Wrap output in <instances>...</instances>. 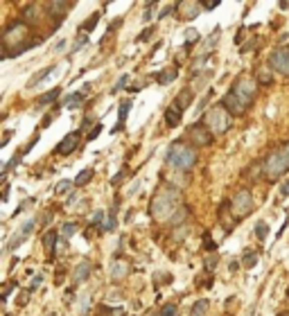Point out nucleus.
<instances>
[{
	"label": "nucleus",
	"instance_id": "34",
	"mask_svg": "<svg viewBox=\"0 0 289 316\" xmlns=\"http://www.w3.org/2000/svg\"><path fill=\"white\" fill-rule=\"evenodd\" d=\"M61 233L66 235V237H72V235L77 233V224L75 221H66V224L61 226Z\"/></svg>",
	"mask_w": 289,
	"mask_h": 316
},
{
	"label": "nucleus",
	"instance_id": "12",
	"mask_svg": "<svg viewBox=\"0 0 289 316\" xmlns=\"http://www.w3.org/2000/svg\"><path fill=\"white\" fill-rule=\"evenodd\" d=\"M199 12H201V3H199V0H183V3L176 5V14H179V18H183V21L197 18Z\"/></svg>",
	"mask_w": 289,
	"mask_h": 316
},
{
	"label": "nucleus",
	"instance_id": "33",
	"mask_svg": "<svg viewBox=\"0 0 289 316\" xmlns=\"http://www.w3.org/2000/svg\"><path fill=\"white\" fill-rule=\"evenodd\" d=\"M188 215H190V210L185 206H181L179 210H176V217H172V224H179V221H185L188 219Z\"/></svg>",
	"mask_w": 289,
	"mask_h": 316
},
{
	"label": "nucleus",
	"instance_id": "24",
	"mask_svg": "<svg viewBox=\"0 0 289 316\" xmlns=\"http://www.w3.org/2000/svg\"><path fill=\"white\" fill-rule=\"evenodd\" d=\"M59 95H61V88H59V86H54V88L50 90V93L41 95V97H39V104H41V106H43V104H50V102H54V99H57Z\"/></svg>",
	"mask_w": 289,
	"mask_h": 316
},
{
	"label": "nucleus",
	"instance_id": "6",
	"mask_svg": "<svg viewBox=\"0 0 289 316\" xmlns=\"http://www.w3.org/2000/svg\"><path fill=\"white\" fill-rule=\"evenodd\" d=\"M230 206H233V210L239 215V219H244V217L251 215V210L255 208V201H253V194L248 192V190H237V192L233 194V199H230Z\"/></svg>",
	"mask_w": 289,
	"mask_h": 316
},
{
	"label": "nucleus",
	"instance_id": "56",
	"mask_svg": "<svg viewBox=\"0 0 289 316\" xmlns=\"http://www.w3.org/2000/svg\"><path fill=\"white\" fill-rule=\"evenodd\" d=\"M48 316H57V314H48Z\"/></svg>",
	"mask_w": 289,
	"mask_h": 316
},
{
	"label": "nucleus",
	"instance_id": "49",
	"mask_svg": "<svg viewBox=\"0 0 289 316\" xmlns=\"http://www.w3.org/2000/svg\"><path fill=\"white\" fill-rule=\"evenodd\" d=\"M280 194H282V197H289V179L282 183V188H280Z\"/></svg>",
	"mask_w": 289,
	"mask_h": 316
},
{
	"label": "nucleus",
	"instance_id": "37",
	"mask_svg": "<svg viewBox=\"0 0 289 316\" xmlns=\"http://www.w3.org/2000/svg\"><path fill=\"white\" fill-rule=\"evenodd\" d=\"M88 307H90V296H88V293H84V296H81V300H79V311H81V314H86V311H88Z\"/></svg>",
	"mask_w": 289,
	"mask_h": 316
},
{
	"label": "nucleus",
	"instance_id": "23",
	"mask_svg": "<svg viewBox=\"0 0 289 316\" xmlns=\"http://www.w3.org/2000/svg\"><path fill=\"white\" fill-rule=\"evenodd\" d=\"M52 70H57V68H54V66H50V68H43V70H41V72H36V75H32V79L27 81V88H32V86H36V84H39V81H43L45 77H48Z\"/></svg>",
	"mask_w": 289,
	"mask_h": 316
},
{
	"label": "nucleus",
	"instance_id": "47",
	"mask_svg": "<svg viewBox=\"0 0 289 316\" xmlns=\"http://www.w3.org/2000/svg\"><path fill=\"white\" fill-rule=\"evenodd\" d=\"M152 34H154V27H149V30H144L142 34L138 36V41H149V36H152Z\"/></svg>",
	"mask_w": 289,
	"mask_h": 316
},
{
	"label": "nucleus",
	"instance_id": "41",
	"mask_svg": "<svg viewBox=\"0 0 289 316\" xmlns=\"http://www.w3.org/2000/svg\"><path fill=\"white\" fill-rule=\"evenodd\" d=\"M124 174H126V170H120V172H117V174L111 179V185H115V188H117V185L122 183V179H124Z\"/></svg>",
	"mask_w": 289,
	"mask_h": 316
},
{
	"label": "nucleus",
	"instance_id": "4",
	"mask_svg": "<svg viewBox=\"0 0 289 316\" xmlns=\"http://www.w3.org/2000/svg\"><path fill=\"white\" fill-rule=\"evenodd\" d=\"M230 117H233V115H230V113L219 104V106H212L210 111L203 115V124L212 131V135H215V133L221 135V133H226V131L230 129V124H233Z\"/></svg>",
	"mask_w": 289,
	"mask_h": 316
},
{
	"label": "nucleus",
	"instance_id": "57",
	"mask_svg": "<svg viewBox=\"0 0 289 316\" xmlns=\"http://www.w3.org/2000/svg\"><path fill=\"white\" fill-rule=\"evenodd\" d=\"M280 316H289V314H280Z\"/></svg>",
	"mask_w": 289,
	"mask_h": 316
},
{
	"label": "nucleus",
	"instance_id": "10",
	"mask_svg": "<svg viewBox=\"0 0 289 316\" xmlns=\"http://www.w3.org/2000/svg\"><path fill=\"white\" fill-rule=\"evenodd\" d=\"M221 106L235 117H242L244 113H246V104H244L239 97H235L233 93H226L224 97H221Z\"/></svg>",
	"mask_w": 289,
	"mask_h": 316
},
{
	"label": "nucleus",
	"instance_id": "11",
	"mask_svg": "<svg viewBox=\"0 0 289 316\" xmlns=\"http://www.w3.org/2000/svg\"><path fill=\"white\" fill-rule=\"evenodd\" d=\"M79 142H81V131H72V133H68L66 138L57 144V153L59 156H70V153L79 147Z\"/></svg>",
	"mask_w": 289,
	"mask_h": 316
},
{
	"label": "nucleus",
	"instance_id": "13",
	"mask_svg": "<svg viewBox=\"0 0 289 316\" xmlns=\"http://www.w3.org/2000/svg\"><path fill=\"white\" fill-rule=\"evenodd\" d=\"M32 230H34V221H25V224L21 226V230L16 233V237H14L12 242H9V251H14L16 246H21V244L25 242L27 237H30V233H32Z\"/></svg>",
	"mask_w": 289,
	"mask_h": 316
},
{
	"label": "nucleus",
	"instance_id": "44",
	"mask_svg": "<svg viewBox=\"0 0 289 316\" xmlns=\"http://www.w3.org/2000/svg\"><path fill=\"white\" fill-rule=\"evenodd\" d=\"M12 287H14L12 282H5V284H3V300H7V296H9V291H12Z\"/></svg>",
	"mask_w": 289,
	"mask_h": 316
},
{
	"label": "nucleus",
	"instance_id": "48",
	"mask_svg": "<svg viewBox=\"0 0 289 316\" xmlns=\"http://www.w3.org/2000/svg\"><path fill=\"white\" fill-rule=\"evenodd\" d=\"M217 5H219L217 0H208V3H201V7H203V9H215Z\"/></svg>",
	"mask_w": 289,
	"mask_h": 316
},
{
	"label": "nucleus",
	"instance_id": "35",
	"mask_svg": "<svg viewBox=\"0 0 289 316\" xmlns=\"http://www.w3.org/2000/svg\"><path fill=\"white\" fill-rule=\"evenodd\" d=\"M194 41H199V32H197V30H192V27H190V30L185 32V45H188V48H190V45H192Z\"/></svg>",
	"mask_w": 289,
	"mask_h": 316
},
{
	"label": "nucleus",
	"instance_id": "42",
	"mask_svg": "<svg viewBox=\"0 0 289 316\" xmlns=\"http://www.w3.org/2000/svg\"><path fill=\"white\" fill-rule=\"evenodd\" d=\"M154 9H156V3H149L147 5V9H144V23H147V21H152V14H154Z\"/></svg>",
	"mask_w": 289,
	"mask_h": 316
},
{
	"label": "nucleus",
	"instance_id": "38",
	"mask_svg": "<svg viewBox=\"0 0 289 316\" xmlns=\"http://www.w3.org/2000/svg\"><path fill=\"white\" fill-rule=\"evenodd\" d=\"M126 81H129V75H122L120 79H117V84L113 86V90H111V93H120V90L126 86Z\"/></svg>",
	"mask_w": 289,
	"mask_h": 316
},
{
	"label": "nucleus",
	"instance_id": "58",
	"mask_svg": "<svg viewBox=\"0 0 289 316\" xmlns=\"http://www.w3.org/2000/svg\"><path fill=\"white\" fill-rule=\"evenodd\" d=\"M7 316H12V314H7Z\"/></svg>",
	"mask_w": 289,
	"mask_h": 316
},
{
	"label": "nucleus",
	"instance_id": "1",
	"mask_svg": "<svg viewBox=\"0 0 289 316\" xmlns=\"http://www.w3.org/2000/svg\"><path fill=\"white\" fill-rule=\"evenodd\" d=\"M179 208H181V190L165 183L154 194L152 206H149V215L156 221H172V215H176Z\"/></svg>",
	"mask_w": 289,
	"mask_h": 316
},
{
	"label": "nucleus",
	"instance_id": "27",
	"mask_svg": "<svg viewBox=\"0 0 289 316\" xmlns=\"http://www.w3.org/2000/svg\"><path fill=\"white\" fill-rule=\"evenodd\" d=\"M97 23H99V14H93L90 18H86V21L81 23V27H79V30H81V34H84V32H93Z\"/></svg>",
	"mask_w": 289,
	"mask_h": 316
},
{
	"label": "nucleus",
	"instance_id": "54",
	"mask_svg": "<svg viewBox=\"0 0 289 316\" xmlns=\"http://www.w3.org/2000/svg\"><path fill=\"white\" fill-rule=\"evenodd\" d=\"M75 201H77V194H70V199H68V206H72Z\"/></svg>",
	"mask_w": 289,
	"mask_h": 316
},
{
	"label": "nucleus",
	"instance_id": "45",
	"mask_svg": "<svg viewBox=\"0 0 289 316\" xmlns=\"http://www.w3.org/2000/svg\"><path fill=\"white\" fill-rule=\"evenodd\" d=\"M102 219H104V212H102V210H95V212H93V224L97 226Z\"/></svg>",
	"mask_w": 289,
	"mask_h": 316
},
{
	"label": "nucleus",
	"instance_id": "46",
	"mask_svg": "<svg viewBox=\"0 0 289 316\" xmlns=\"http://www.w3.org/2000/svg\"><path fill=\"white\" fill-rule=\"evenodd\" d=\"M99 131H102V124H95V129L88 133V140H95V138H97V135H99Z\"/></svg>",
	"mask_w": 289,
	"mask_h": 316
},
{
	"label": "nucleus",
	"instance_id": "20",
	"mask_svg": "<svg viewBox=\"0 0 289 316\" xmlns=\"http://www.w3.org/2000/svg\"><path fill=\"white\" fill-rule=\"evenodd\" d=\"M176 75H179V72H176L174 68H165V70H161V72L156 75V81H158V84H163V86H165V84H172V81L176 79Z\"/></svg>",
	"mask_w": 289,
	"mask_h": 316
},
{
	"label": "nucleus",
	"instance_id": "30",
	"mask_svg": "<svg viewBox=\"0 0 289 316\" xmlns=\"http://www.w3.org/2000/svg\"><path fill=\"white\" fill-rule=\"evenodd\" d=\"M115 206H117V203H115ZM115 206H113V210H108L106 221H104L102 230H115Z\"/></svg>",
	"mask_w": 289,
	"mask_h": 316
},
{
	"label": "nucleus",
	"instance_id": "18",
	"mask_svg": "<svg viewBox=\"0 0 289 316\" xmlns=\"http://www.w3.org/2000/svg\"><path fill=\"white\" fill-rule=\"evenodd\" d=\"M131 106H133V104H131L129 99H126V102H122V104H120V108H117V124H115V129H113V133H117V131H120L122 126H124V117L129 115Z\"/></svg>",
	"mask_w": 289,
	"mask_h": 316
},
{
	"label": "nucleus",
	"instance_id": "8",
	"mask_svg": "<svg viewBox=\"0 0 289 316\" xmlns=\"http://www.w3.org/2000/svg\"><path fill=\"white\" fill-rule=\"evenodd\" d=\"M188 135H190V140H192L194 144H203V147H206V144L212 142V131L208 129L203 122H197V124L190 126Z\"/></svg>",
	"mask_w": 289,
	"mask_h": 316
},
{
	"label": "nucleus",
	"instance_id": "28",
	"mask_svg": "<svg viewBox=\"0 0 289 316\" xmlns=\"http://www.w3.org/2000/svg\"><path fill=\"white\" fill-rule=\"evenodd\" d=\"M45 7H48L50 12H59V14H66L68 9H72V7H75V5H72V3H48V5H45Z\"/></svg>",
	"mask_w": 289,
	"mask_h": 316
},
{
	"label": "nucleus",
	"instance_id": "32",
	"mask_svg": "<svg viewBox=\"0 0 289 316\" xmlns=\"http://www.w3.org/2000/svg\"><path fill=\"white\" fill-rule=\"evenodd\" d=\"M266 233H269V226L264 221H257L255 224V237L257 239H266Z\"/></svg>",
	"mask_w": 289,
	"mask_h": 316
},
{
	"label": "nucleus",
	"instance_id": "5",
	"mask_svg": "<svg viewBox=\"0 0 289 316\" xmlns=\"http://www.w3.org/2000/svg\"><path fill=\"white\" fill-rule=\"evenodd\" d=\"M230 93H233L235 97H239L248 106V104H251V99L255 97V79H253L251 75H239L237 79H235Z\"/></svg>",
	"mask_w": 289,
	"mask_h": 316
},
{
	"label": "nucleus",
	"instance_id": "19",
	"mask_svg": "<svg viewBox=\"0 0 289 316\" xmlns=\"http://www.w3.org/2000/svg\"><path fill=\"white\" fill-rule=\"evenodd\" d=\"M84 99H86V93H72L70 97L63 99V106L66 108H79L81 104H84Z\"/></svg>",
	"mask_w": 289,
	"mask_h": 316
},
{
	"label": "nucleus",
	"instance_id": "15",
	"mask_svg": "<svg viewBox=\"0 0 289 316\" xmlns=\"http://www.w3.org/2000/svg\"><path fill=\"white\" fill-rule=\"evenodd\" d=\"M126 273H129V262L117 257V260L111 264V278L113 280H122V278H126Z\"/></svg>",
	"mask_w": 289,
	"mask_h": 316
},
{
	"label": "nucleus",
	"instance_id": "36",
	"mask_svg": "<svg viewBox=\"0 0 289 316\" xmlns=\"http://www.w3.org/2000/svg\"><path fill=\"white\" fill-rule=\"evenodd\" d=\"M255 262H257V253H246V255H244V266H246V269H253Z\"/></svg>",
	"mask_w": 289,
	"mask_h": 316
},
{
	"label": "nucleus",
	"instance_id": "29",
	"mask_svg": "<svg viewBox=\"0 0 289 316\" xmlns=\"http://www.w3.org/2000/svg\"><path fill=\"white\" fill-rule=\"evenodd\" d=\"M90 179H93V170H90V167H88V170H81L79 174L75 176V185H79V188H81V185H86Z\"/></svg>",
	"mask_w": 289,
	"mask_h": 316
},
{
	"label": "nucleus",
	"instance_id": "55",
	"mask_svg": "<svg viewBox=\"0 0 289 316\" xmlns=\"http://www.w3.org/2000/svg\"><path fill=\"white\" fill-rule=\"evenodd\" d=\"M239 269V262H230V271H237Z\"/></svg>",
	"mask_w": 289,
	"mask_h": 316
},
{
	"label": "nucleus",
	"instance_id": "2",
	"mask_svg": "<svg viewBox=\"0 0 289 316\" xmlns=\"http://www.w3.org/2000/svg\"><path fill=\"white\" fill-rule=\"evenodd\" d=\"M165 161H167V165L174 167V170L188 172V170H192V167L197 165L199 156H197V149H194V147H190V144L176 140V142L167 149V158H165Z\"/></svg>",
	"mask_w": 289,
	"mask_h": 316
},
{
	"label": "nucleus",
	"instance_id": "53",
	"mask_svg": "<svg viewBox=\"0 0 289 316\" xmlns=\"http://www.w3.org/2000/svg\"><path fill=\"white\" fill-rule=\"evenodd\" d=\"M9 199V185H5V190H3V201H7Z\"/></svg>",
	"mask_w": 289,
	"mask_h": 316
},
{
	"label": "nucleus",
	"instance_id": "43",
	"mask_svg": "<svg viewBox=\"0 0 289 316\" xmlns=\"http://www.w3.org/2000/svg\"><path fill=\"white\" fill-rule=\"evenodd\" d=\"M43 282V273H39L34 280H32V284H30V291H34V289H39V284Z\"/></svg>",
	"mask_w": 289,
	"mask_h": 316
},
{
	"label": "nucleus",
	"instance_id": "7",
	"mask_svg": "<svg viewBox=\"0 0 289 316\" xmlns=\"http://www.w3.org/2000/svg\"><path fill=\"white\" fill-rule=\"evenodd\" d=\"M27 39V25L23 21H16V23H12V25L5 30V34H3V41H5V45H14L12 50H18L21 45H18V41H25ZM9 50V52H12Z\"/></svg>",
	"mask_w": 289,
	"mask_h": 316
},
{
	"label": "nucleus",
	"instance_id": "51",
	"mask_svg": "<svg viewBox=\"0 0 289 316\" xmlns=\"http://www.w3.org/2000/svg\"><path fill=\"white\" fill-rule=\"evenodd\" d=\"M27 300H30V293H27V291H25V293H21V296H18V302H21V305H25Z\"/></svg>",
	"mask_w": 289,
	"mask_h": 316
},
{
	"label": "nucleus",
	"instance_id": "14",
	"mask_svg": "<svg viewBox=\"0 0 289 316\" xmlns=\"http://www.w3.org/2000/svg\"><path fill=\"white\" fill-rule=\"evenodd\" d=\"M190 104H192V90H190V88H183L179 95H176V99H174V102H172V106H174L176 111H181V113H183L185 108L190 106Z\"/></svg>",
	"mask_w": 289,
	"mask_h": 316
},
{
	"label": "nucleus",
	"instance_id": "26",
	"mask_svg": "<svg viewBox=\"0 0 289 316\" xmlns=\"http://www.w3.org/2000/svg\"><path fill=\"white\" fill-rule=\"evenodd\" d=\"M72 185H75V181H70V179H63V181H59V183L54 185V194H57V197H61V194H66L68 190L72 188Z\"/></svg>",
	"mask_w": 289,
	"mask_h": 316
},
{
	"label": "nucleus",
	"instance_id": "21",
	"mask_svg": "<svg viewBox=\"0 0 289 316\" xmlns=\"http://www.w3.org/2000/svg\"><path fill=\"white\" fill-rule=\"evenodd\" d=\"M36 5H27L25 9H23V23H25V25H34L36 21H39V16H36Z\"/></svg>",
	"mask_w": 289,
	"mask_h": 316
},
{
	"label": "nucleus",
	"instance_id": "50",
	"mask_svg": "<svg viewBox=\"0 0 289 316\" xmlns=\"http://www.w3.org/2000/svg\"><path fill=\"white\" fill-rule=\"evenodd\" d=\"M217 264V257H208L206 260V266H208V271H212V266Z\"/></svg>",
	"mask_w": 289,
	"mask_h": 316
},
{
	"label": "nucleus",
	"instance_id": "17",
	"mask_svg": "<svg viewBox=\"0 0 289 316\" xmlns=\"http://www.w3.org/2000/svg\"><path fill=\"white\" fill-rule=\"evenodd\" d=\"M163 117H165V124H167V126H179V124H181V117H183V113L176 111V108L170 104V106L165 108V115H163Z\"/></svg>",
	"mask_w": 289,
	"mask_h": 316
},
{
	"label": "nucleus",
	"instance_id": "39",
	"mask_svg": "<svg viewBox=\"0 0 289 316\" xmlns=\"http://www.w3.org/2000/svg\"><path fill=\"white\" fill-rule=\"evenodd\" d=\"M86 41H88V36H86V34H79L77 43L72 45V54H75V52H79V48H81V45H86Z\"/></svg>",
	"mask_w": 289,
	"mask_h": 316
},
{
	"label": "nucleus",
	"instance_id": "3",
	"mask_svg": "<svg viewBox=\"0 0 289 316\" xmlns=\"http://www.w3.org/2000/svg\"><path fill=\"white\" fill-rule=\"evenodd\" d=\"M287 170H289V140L266 156L264 176L266 179H278V176H282Z\"/></svg>",
	"mask_w": 289,
	"mask_h": 316
},
{
	"label": "nucleus",
	"instance_id": "22",
	"mask_svg": "<svg viewBox=\"0 0 289 316\" xmlns=\"http://www.w3.org/2000/svg\"><path fill=\"white\" fill-rule=\"evenodd\" d=\"M57 239H59L57 230H48V233L43 235V246H45V251L52 253V251H54V244H57Z\"/></svg>",
	"mask_w": 289,
	"mask_h": 316
},
{
	"label": "nucleus",
	"instance_id": "25",
	"mask_svg": "<svg viewBox=\"0 0 289 316\" xmlns=\"http://www.w3.org/2000/svg\"><path fill=\"white\" fill-rule=\"evenodd\" d=\"M206 311H208V300H206V298H201V300L194 302V307H192V311H190V316H206Z\"/></svg>",
	"mask_w": 289,
	"mask_h": 316
},
{
	"label": "nucleus",
	"instance_id": "40",
	"mask_svg": "<svg viewBox=\"0 0 289 316\" xmlns=\"http://www.w3.org/2000/svg\"><path fill=\"white\" fill-rule=\"evenodd\" d=\"M161 316H176V305H165V307H161Z\"/></svg>",
	"mask_w": 289,
	"mask_h": 316
},
{
	"label": "nucleus",
	"instance_id": "52",
	"mask_svg": "<svg viewBox=\"0 0 289 316\" xmlns=\"http://www.w3.org/2000/svg\"><path fill=\"white\" fill-rule=\"evenodd\" d=\"M63 48H66V41H59V43L54 45V52H61Z\"/></svg>",
	"mask_w": 289,
	"mask_h": 316
},
{
	"label": "nucleus",
	"instance_id": "31",
	"mask_svg": "<svg viewBox=\"0 0 289 316\" xmlns=\"http://www.w3.org/2000/svg\"><path fill=\"white\" fill-rule=\"evenodd\" d=\"M257 81H260L262 86H269V84H273V77L269 75V70H266V68H262V70L257 72Z\"/></svg>",
	"mask_w": 289,
	"mask_h": 316
},
{
	"label": "nucleus",
	"instance_id": "9",
	"mask_svg": "<svg viewBox=\"0 0 289 316\" xmlns=\"http://www.w3.org/2000/svg\"><path fill=\"white\" fill-rule=\"evenodd\" d=\"M269 63L273 70L282 72V75H289V48H278L275 52H271Z\"/></svg>",
	"mask_w": 289,
	"mask_h": 316
},
{
	"label": "nucleus",
	"instance_id": "16",
	"mask_svg": "<svg viewBox=\"0 0 289 316\" xmlns=\"http://www.w3.org/2000/svg\"><path fill=\"white\" fill-rule=\"evenodd\" d=\"M90 273H93V264H90V262H81V264L72 271V280H75V282H86V280L90 278Z\"/></svg>",
	"mask_w": 289,
	"mask_h": 316
}]
</instances>
